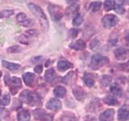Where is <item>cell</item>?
Here are the masks:
<instances>
[{"label":"cell","instance_id":"obj_1","mask_svg":"<svg viewBox=\"0 0 129 121\" xmlns=\"http://www.w3.org/2000/svg\"><path fill=\"white\" fill-rule=\"evenodd\" d=\"M19 100L22 103L31 104V105H38L40 104V98L37 93L25 90L21 92L19 95Z\"/></svg>","mask_w":129,"mask_h":121},{"label":"cell","instance_id":"obj_2","mask_svg":"<svg viewBox=\"0 0 129 121\" xmlns=\"http://www.w3.org/2000/svg\"><path fill=\"white\" fill-rule=\"evenodd\" d=\"M109 62V60L107 57L104 56L101 54H94L92 56L91 58V64L90 66L93 69H99L101 66H105L106 64H107Z\"/></svg>","mask_w":129,"mask_h":121},{"label":"cell","instance_id":"obj_3","mask_svg":"<svg viewBox=\"0 0 129 121\" xmlns=\"http://www.w3.org/2000/svg\"><path fill=\"white\" fill-rule=\"evenodd\" d=\"M27 7L30 9V11H31V13L33 14L35 16H36V18H38L39 19L41 20V21L47 22L46 15L44 13L43 10L39 6L36 5V4L32 3H30L27 4Z\"/></svg>","mask_w":129,"mask_h":121},{"label":"cell","instance_id":"obj_4","mask_svg":"<svg viewBox=\"0 0 129 121\" xmlns=\"http://www.w3.org/2000/svg\"><path fill=\"white\" fill-rule=\"evenodd\" d=\"M34 117L40 121H52L53 115L51 114H48L43 109L37 108L33 111Z\"/></svg>","mask_w":129,"mask_h":121},{"label":"cell","instance_id":"obj_5","mask_svg":"<svg viewBox=\"0 0 129 121\" xmlns=\"http://www.w3.org/2000/svg\"><path fill=\"white\" fill-rule=\"evenodd\" d=\"M119 22L118 17H116L114 15H107L102 19V23L104 27L111 28L115 26Z\"/></svg>","mask_w":129,"mask_h":121},{"label":"cell","instance_id":"obj_6","mask_svg":"<svg viewBox=\"0 0 129 121\" xmlns=\"http://www.w3.org/2000/svg\"><path fill=\"white\" fill-rule=\"evenodd\" d=\"M48 12L53 20H60L63 17V12L61 7L56 5H49L48 7Z\"/></svg>","mask_w":129,"mask_h":121},{"label":"cell","instance_id":"obj_7","mask_svg":"<svg viewBox=\"0 0 129 121\" xmlns=\"http://www.w3.org/2000/svg\"><path fill=\"white\" fill-rule=\"evenodd\" d=\"M9 82H10V91L11 93V95H14L17 93L19 89H20L22 86L21 80L19 78H16V77H12L11 78H10Z\"/></svg>","mask_w":129,"mask_h":121},{"label":"cell","instance_id":"obj_8","mask_svg":"<svg viewBox=\"0 0 129 121\" xmlns=\"http://www.w3.org/2000/svg\"><path fill=\"white\" fill-rule=\"evenodd\" d=\"M115 116V111L113 109H107L99 115L100 121H113Z\"/></svg>","mask_w":129,"mask_h":121},{"label":"cell","instance_id":"obj_9","mask_svg":"<svg viewBox=\"0 0 129 121\" xmlns=\"http://www.w3.org/2000/svg\"><path fill=\"white\" fill-rule=\"evenodd\" d=\"M46 107L48 110H51V111H57L61 107V103H60V101L58 99H51L46 103Z\"/></svg>","mask_w":129,"mask_h":121},{"label":"cell","instance_id":"obj_10","mask_svg":"<svg viewBox=\"0 0 129 121\" xmlns=\"http://www.w3.org/2000/svg\"><path fill=\"white\" fill-rule=\"evenodd\" d=\"M115 56L118 60H125L129 55V50L125 48H118L115 50Z\"/></svg>","mask_w":129,"mask_h":121},{"label":"cell","instance_id":"obj_11","mask_svg":"<svg viewBox=\"0 0 129 121\" xmlns=\"http://www.w3.org/2000/svg\"><path fill=\"white\" fill-rule=\"evenodd\" d=\"M129 118V110L126 107H121L118 111V119L119 121H127Z\"/></svg>","mask_w":129,"mask_h":121},{"label":"cell","instance_id":"obj_12","mask_svg":"<svg viewBox=\"0 0 129 121\" xmlns=\"http://www.w3.org/2000/svg\"><path fill=\"white\" fill-rule=\"evenodd\" d=\"M83 81H84L85 84H86L88 87H92V86H94V82H95L94 76L92 74L86 73L83 77Z\"/></svg>","mask_w":129,"mask_h":121},{"label":"cell","instance_id":"obj_13","mask_svg":"<svg viewBox=\"0 0 129 121\" xmlns=\"http://www.w3.org/2000/svg\"><path fill=\"white\" fill-rule=\"evenodd\" d=\"M72 67H73V65L66 60H60L57 63V69L60 72H64L67 70L68 69H70Z\"/></svg>","mask_w":129,"mask_h":121},{"label":"cell","instance_id":"obj_14","mask_svg":"<svg viewBox=\"0 0 129 121\" xmlns=\"http://www.w3.org/2000/svg\"><path fill=\"white\" fill-rule=\"evenodd\" d=\"M35 74H32V73H25L23 75V82L25 83L27 86H30L32 85V83L34 82V80H35Z\"/></svg>","mask_w":129,"mask_h":121},{"label":"cell","instance_id":"obj_15","mask_svg":"<svg viewBox=\"0 0 129 121\" xmlns=\"http://www.w3.org/2000/svg\"><path fill=\"white\" fill-rule=\"evenodd\" d=\"M70 48L74 50H83L86 48V43L82 40H78L77 41L70 44Z\"/></svg>","mask_w":129,"mask_h":121},{"label":"cell","instance_id":"obj_16","mask_svg":"<svg viewBox=\"0 0 129 121\" xmlns=\"http://www.w3.org/2000/svg\"><path fill=\"white\" fill-rule=\"evenodd\" d=\"M17 119L18 121H30L31 119L30 112L27 110H23L21 111H19L17 115Z\"/></svg>","mask_w":129,"mask_h":121},{"label":"cell","instance_id":"obj_17","mask_svg":"<svg viewBox=\"0 0 129 121\" xmlns=\"http://www.w3.org/2000/svg\"><path fill=\"white\" fill-rule=\"evenodd\" d=\"M73 92H74L75 98L79 101L84 99L85 97H86V92H85L83 90V89H82L80 86L75 87L74 89V90H73Z\"/></svg>","mask_w":129,"mask_h":121},{"label":"cell","instance_id":"obj_18","mask_svg":"<svg viewBox=\"0 0 129 121\" xmlns=\"http://www.w3.org/2000/svg\"><path fill=\"white\" fill-rule=\"evenodd\" d=\"M2 64H3V66L4 67L7 69V70H11V71L17 70H19V69L20 68V65L15 64V63H11L9 62H7V60H3Z\"/></svg>","mask_w":129,"mask_h":121},{"label":"cell","instance_id":"obj_19","mask_svg":"<svg viewBox=\"0 0 129 121\" xmlns=\"http://www.w3.org/2000/svg\"><path fill=\"white\" fill-rule=\"evenodd\" d=\"M53 94L56 97H57V98H63L66 94V88L63 86H56L53 90Z\"/></svg>","mask_w":129,"mask_h":121},{"label":"cell","instance_id":"obj_20","mask_svg":"<svg viewBox=\"0 0 129 121\" xmlns=\"http://www.w3.org/2000/svg\"><path fill=\"white\" fill-rule=\"evenodd\" d=\"M111 92L115 96H117V97H121L123 95V90L118 84L112 85L111 87Z\"/></svg>","mask_w":129,"mask_h":121},{"label":"cell","instance_id":"obj_21","mask_svg":"<svg viewBox=\"0 0 129 121\" xmlns=\"http://www.w3.org/2000/svg\"><path fill=\"white\" fill-rule=\"evenodd\" d=\"M56 77V72L54 69H49L45 72V79L48 82H52Z\"/></svg>","mask_w":129,"mask_h":121},{"label":"cell","instance_id":"obj_22","mask_svg":"<svg viewBox=\"0 0 129 121\" xmlns=\"http://www.w3.org/2000/svg\"><path fill=\"white\" fill-rule=\"evenodd\" d=\"M111 77L109 76V75H103L100 78V84L102 85L103 86H109V84H110L111 82Z\"/></svg>","mask_w":129,"mask_h":121},{"label":"cell","instance_id":"obj_23","mask_svg":"<svg viewBox=\"0 0 129 121\" xmlns=\"http://www.w3.org/2000/svg\"><path fill=\"white\" fill-rule=\"evenodd\" d=\"M60 121H75V116L70 112H64L60 116Z\"/></svg>","mask_w":129,"mask_h":121},{"label":"cell","instance_id":"obj_24","mask_svg":"<svg viewBox=\"0 0 129 121\" xmlns=\"http://www.w3.org/2000/svg\"><path fill=\"white\" fill-rule=\"evenodd\" d=\"M104 102L108 105H115V104L118 103L117 99L115 98L114 96H111V95H107V96L105 97Z\"/></svg>","mask_w":129,"mask_h":121},{"label":"cell","instance_id":"obj_25","mask_svg":"<svg viewBox=\"0 0 129 121\" xmlns=\"http://www.w3.org/2000/svg\"><path fill=\"white\" fill-rule=\"evenodd\" d=\"M101 6H102V3L100 2H94L90 3V7H89V9H90L91 12H96L100 9Z\"/></svg>","mask_w":129,"mask_h":121},{"label":"cell","instance_id":"obj_26","mask_svg":"<svg viewBox=\"0 0 129 121\" xmlns=\"http://www.w3.org/2000/svg\"><path fill=\"white\" fill-rule=\"evenodd\" d=\"M11 102V97L8 94L4 95L1 99H0V105H3V106H7Z\"/></svg>","mask_w":129,"mask_h":121},{"label":"cell","instance_id":"obj_27","mask_svg":"<svg viewBox=\"0 0 129 121\" xmlns=\"http://www.w3.org/2000/svg\"><path fill=\"white\" fill-rule=\"evenodd\" d=\"M82 22H83V16L80 14L77 15L74 17V19H73V24L74 26H79L82 23Z\"/></svg>","mask_w":129,"mask_h":121},{"label":"cell","instance_id":"obj_28","mask_svg":"<svg viewBox=\"0 0 129 121\" xmlns=\"http://www.w3.org/2000/svg\"><path fill=\"white\" fill-rule=\"evenodd\" d=\"M103 7H104V9L106 10L107 11H111L112 9H114L115 2L111 1V0H107V1H105V3L103 4Z\"/></svg>","mask_w":129,"mask_h":121},{"label":"cell","instance_id":"obj_29","mask_svg":"<svg viewBox=\"0 0 129 121\" xmlns=\"http://www.w3.org/2000/svg\"><path fill=\"white\" fill-rule=\"evenodd\" d=\"M22 50V48L20 46L13 45L7 48V52H9V53H17V52H21Z\"/></svg>","mask_w":129,"mask_h":121},{"label":"cell","instance_id":"obj_30","mask_svg":"<svg viewBox=\"0 0 129 121\" xmlns=\"http://www.w3.org/2000/svg\"><path fill=\"white\" fill-rule=\"evenodd\" d=\"M14 14L13 11L11 10H3L2 11H0V18H6L9 17V16L12 15Z\"/></svg>","mask_w":129,"mask_h":121},{"label":"cell","instance_id":"obj_31","mask_svg":"<svg viewBox=\"0 0 129 121\" xmlns=\"http://www.w3.org/2000/svg\"><path fill=\"white\" fill-rule=\"evenodd\" d=\"M114 9H115V11L116 13L118 14H123L125 12V9L123 7L122 5H120V4H115V7H114Z\"/></svg>","mask_w":129,"mask_h":121},{"label":"cell","instance_id":"obj_32","mask_svg":"<svg viewBox=\"0 0 129 121\" xmlns=\"http://www.w3.org/2000/svg\"><path fill=\"white\" fill-rule=\"evenodd\" d=\"M27 15L24 14V13H19L16 16V19H17V21L19 23H22L23 21H25L27 19Z\"/></svg>","mask_w":129,"mask_h":121},{"label":"cell","instance_id":"obj_33","mask_svg":"<svg viewBox=\"0 0 129 121\" xmlns=\"http://www.w3.org/2000/svg\"><path fill=\"white\" fill-rule=\"evenodd\" d=\"M21 25H23V27H32L34 25V20L32 19H27L25 21H23L22 23H20Z\"/></svg>","mask_w":129,"mask_h":121},{"label":"cell","instance_id":"obj_34","mask_svg":"<svg viewBox=\"0 0 129 121\" xmlns=\"http://www.w3.org/2000/svg\"><path fill=\"white\" fill-rule=\"evenodd\" d=\"M26 34L28 36H33V37H35V36H37L39 32L36 29H30V30H27L26 32Z\"/></svg>","mask_w":129,"mask_h":121},{"label":"cell","instance_id":"obj_35","mask_svg":"<svg viewBox=\"0 0 129 121\" xmlns=\"http://www.w3.org/2000/svg\"><path fill=\"white\" fill-rule=\"evenodd\" d=\"M78 34V29H75V28H72V29L69 32V35L70 36L71 38H74L76 37L77 36Z\"/></svg>","mask_w":129,"mask_h":121},{"label":"cell","instance_id":"obj_36","mask_svg":"<svg viewBox=\"0 0 129 121\" xmlns=\"http://www.w3.org/2000/svg\"><path fill=\"white\" fill-rule=\"evenodd\" d=\"M78 7H76L75 5L71 6L70 8H68L67 9V14H70V12L71 13L72 12H75V11H78Z\"/></svg>","mask_w":129,"mask_h":121},{"label":"cell","instance_id":"obj_37","mask_svg":"<svg viewBox=\"0 0 129 121\" xmlns=\"http://www.w3.org/2000/svg\"><path fill=\"white\" fill-rule=\"evenodd\" d=\"M34 70L36 73H37V74H41V72L43 71V66L41 65H38V66H36L35 67Z\"/></svg>","mask_w":129,"mask_h":121},{"label":"cell","instance_id":"obj_38","mask_svg":"<svg viewBox=\"0 0 129 121\" xmlns=\"http://www.w3.org/2000/svg\"><path fill=\"white\" fill-rule=\"evenodd\" d=\"M73 74H74L73 72H70V74H68V75L66 76V77H64V78H63V80H64L63 82H66V84H68V81H69V80H70V78L72 77Z\"/></svg>","mask_w":129,"mask_h":121},{"label":"cell","instance_id":"obj_39","mask_svg":"<svg viewBox=\"0 0 129 121\" xmlns=\"http://www.w3.org/2000/svg\"><path fill=\"white\" fill-rule=\"evenodd\" d=\"M121 67H122V70L124 71H129V62L127 63H125L123 65H121Z\"/></svg>","mask_w":129,"mask_h":121},{"label":"cell","instance_id":"obj_40","mask_svg":"<svg viewBox=\"0 0 129 121\" xmlns=\"http://www.w3.org/2000/svg\"><path fill=\"white\" fill-rule=\"evenodd\" d=\"M125 40H126V41L127 42V44H129V31L126 33V35H125Z\"/></svg>","mask_w":129,"mask_h":121},{"label":"cell","instance_id":"obj_41","mask_svg":"<svg viewBox=\"0 0 129 121\" xmlns=\"http://www.w3.org/2000/svg\"><path fill=\"white\" fill-rule=\"evenodd\" d=\"M1 76H2V72L0 71V78H1Z\"/></svg>","mask_w":129,"mask_h":121},{"label":"cell","instance_id":"obj_42","mask_svg":"<svg viewBox=\"0 0 129 121\" xmlns=\"http://www.w3.org/2000/svg\"><path fill=\"white\" fill-rule=\"evenodd\" d=\"M0 95H1V89H0Z\"/></svg>","mask_w":129,"mask_h":121},{"label":"cell","instance_id":"obj_43","mask_svg":"<svg viewBox=\"0 0 129 121\" xmlns=\"http://www.w3.org/2000/svg\"><path fill=\"white\" fill-rule=\"evenodd\" d=\"M86 121H90V120H86Z\"/></svg>","mask_w":129,"mask_h":121},{"label":"cell","instance_id":"obj_44","mask_svg":"<svg viewBox=\"0 0 129 121\" xmlns=\"http://www.w3.org/2000/svg\"><path fill=\"white\" fill-rule=\"evenodd\" d=\"M0 121H1V118H0Z\"/></svg>","mask_w":129,"mask_h":121},{"label":"cell","instance_id":"obj_45","mask_svg":"<svg viewBox=\"0 0 129 121\" xmlns=\"http://www.w3.org/2000/svg\"><path fill=\"white\" fill-rule=\"evenodd\" d=\"M0 108H1V107H0Z\"/></svg>","mask_w":129,"mask_h":121}]
</instances>
